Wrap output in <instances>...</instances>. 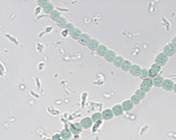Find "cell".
<instances>
[{
    "label": "cell",
    "mask_w": 176,
    "mask_h": 140,
    "mask_svg": "<svg viewBox=\"0 0 176 140\" xmlns=\"http://www.w3.org/2000/svg\"><path fill=\"white\" fill-rule=\"evenodd\" d=\"M124 60H125L124 58H123V56L119 55V56H116V58H115L114 61H113V64H114V67H116V68H121V67L123 66V64Z\"/></svg>",
    "instance_id": "18"
},
{
    "label": "cell",
    "mask_w": 176,
    "mask_h": 140,
    "mask_svg": "<svg viewBox=\"0 0 176 140\" xmlns=\"http://www.w3.org/2000/svg\"><path fill=\"white\" fill-rule=\"evenodd\" d=\"M116 56H117V54H116L115 51L112 50V49H108L107 52V53L105 54L104 58H105V60H107V61H108V62H113L114 59L116 58Z\"/></svg>",
    "instance_id": "8"
},
{
    "label": "cell",
    "mask_w": 176,
    "mask_h": 140,
    "mask_svg": "<svg viewBox=\"0 0 176 140\" xmlns=\"http://www.w3.org/2000/svg\"><path fill=\"white\" fill-rule=\"evenodd\" d=\"M171 44L174 47L176 48V36H174L173 39H172V41H171Z\"/></svg>",
    "instance_id": "31"
},
{
    "label": "cell",
    "mask_w": 176,
    "mask_h": 140,
    "mask_svg": "<svg viewBox=\"0 0 176 140\" xmlns=\"http://www.w3.org/2000/svg\"><path fill=\"white\" fill-rule=\"evenodd\" d=\"M82 34H83L82 31H81L80 28H78V27H76L72 32H70L71 37H72V39H74V40H78V39L81 37Z\"/></svg>",
    "instance_id": "14"
},
{
    "label": "cell",
    "mask_w": 176,
    "mask_h": 140,
    "mask_svg": "<svg viewBox=\"0 0 176 140\" xmlns=\"http://www.w3.org/2000/svg\"><path fill=\"white\" fill-rule=\"evenodd\" d=\"M93 123H98V122H101L102 120V115H101V112H95L93 113L91 117Z\"/></svg>",
    "instance_id": "22"
},
{
    "label": "cell",
    "mask_w": 176,
    "mask_h": 140,
    "mask_svg": "<svg viewBox=\"0 0 176 140\" xmlns=\"http://www.w3.org/2000/svg\"><path fill=\"white\" fill-rule=\"evenodd\" d=\"M54 10H55V5H54L53 3H51V2H50L46 6L43 7L44 12L47 13V14H50Z\"/></svg>",
    "instance_id": "21"
},
{
    "label": "cell",
    "mask_w": 176,
    "mask_h": 140,
    "mask_svg": "<svg viewBox=\"0 0 176 140\" xmlns=\"http://www.w3.org/2000/svg\"><path fill=\"white\" fill-rule=\"evenodd\" d=\"M80 124L83 127L84 130H88V129H90L93 126V122L90 117H85L84 118L81 119Z\"/></svg>",
    "instance_id": "4"
},
{
    "label": "cell",
    "mask_w": 176,
    "mask_h": 140,
    "mask_svg": "<svg viewBox=\"0 0 176 140\" xmlns=\"http://www.w3.org/2000/svg\"><path fill=\"white\" fill-rule=\"evenodd\" d=\"M101 115H102V119L103 120H111L113 119L114 117V114H113V111L111 109L107 108V109H105V110L101 112Z\"/></svg>",
    "instance_id": "7"
},
{
    "label": "cell",
    "mask_w": 176,
    "mask_h": 140,
    "mask_svg": "<svg viewBox=\"0 0 176 140\" xmlns=\"http://www.w3.org/2000/svg\"><path fill=\"white\" fill-rule=\"evenodd\" d=\"M91 40H92L91 35L88 34V33H86V32H84L83 34L81 35V37L78 40V41L82 46H88V44L90 43Z\"/></svg>",
    "instance_id": "5"
},
{
    "label": "cell",
    "mask_w": 176,
    "mask_h": 140,
    "mask_svg": "<svg viewBox=\"0 0 176 140\" xmlns=\"http://www.w3.org/2000/svg\"><path fill=\"white\" fill-rule=\"evenodd\" d=\"M138 76H139L142 80H145V79L149 78V69L146 68H142L141 71H140V74H139Z\"/></svg>",
    "instance_id": "24"
},
{
    "label": "cell",
    "mask_w": 176,
    "mask_h": 140,
    "mask_svg": "<svg viewBox=\"0 0 176 140\" xmlns=\"http://www.w3.org/2000/svg\"><path fill=\"white\" fill-rule=\"evenodd\" d=\"M100 45H101V44H100V41H99V40H96V39H92L87 47H88V48H89L90 50L96 51V49L99 47Z\"/></svg>",
    "instance_id": "15"
},
{
    "label": "cell",
    "mask_w": 176,
    "mask_h": 140,
    "mask_svg": "<svg viewBox=\"0 0 176 140\" xmlns=\"http://www.w3.org/2000/svg\"><path fill=\"white\" fill-rule=\"evenodd\" d=\"M134 104L131 102V101L130 100V99H128V100H125L123 102V103H122V107H123V109L124 111H130V110H133V108H134Z\"/></svg>",
    "instance_id": "13"
},
{
    "label": "cell",
    "mask_w": 176,
    "mask_h": 140,
    "mask_svg": "<svg viewBox=\"0 0 176 140\" xmlns=\"http://www.w3.org/2000/svg\"><path fill=\"white\" fill-rule=\"evenodd\" d=\"M51 140H63V139L62 138L60 133H56V134H54V135L52 136Z\"/></svg>",
    "instance_id": "30"
},
{
    "label": "cell",
    "mask_w": 176,
    "mask_h": 140,
    "mask_svg": "<svg viewBox=\"0 0 176 140\" xmlns=\"http://www.w3.org/2000/svg\"><path fill=\"white\" fill-rule=\"evenodd\" d=\"M151 68H152L153 70H155L157 73H159L160 71H161V67L159 66V65H158L157 63H153L152 65V67H151Z\"/></svg>",
    "instance_id": "29"
},
{
    "label": "cell",
    "mask_w": 176,
    "mask_h": 140,
    "mask_svg": "<svg viewBox=\"0 0 176 140\" xmlns=\"http://www.w3.org/2000/svg\"><path fill=\"white\" fill-rule=\"evenodd\" d=\"M50 3V1L49 0H39V1H37V4H38V5L39 6H41V7H44V6H46L48 4Z\"/></svg>",
    "instance_id": "28"
},
{
    "label": "cell",
    "mask_w": 176,
    "mask_h": 140,
    "mask_svg": "<svg viewBox=\"0 0 176 140\" xmlns=\"http://www.w3.org/2000/svg\"><path fill=\"white\" fill-rule=\"evenodd\" d=\"M66 33H68V32H66L65 30H64V32H62V35H63V36H64V35H65Z\"/></svg>",
    "instance_id": "33"
},
{
    "label": "cell",
    "mask_w": 176,
    "mask_h": 140,
    "mask_svg": "<svg viewBox=\"0 0 176 140\" xmlns=\"http://www.w3.org/2000/svg\"><path fill=\"white\" fill-rule=\"evenodd\" d=\"M107 50H108V48H107V47L106 45H100L99 47L96 49V53H97L98 55H100L101 57H104L105 54L107 53Z\"/></svg>",
    "instance_id": "16"
},
{
    "label": "cell",
    "mask_w": 176,
    "mask_h": 140,
    "mask_svg": "<svg viewBox=\"0 0 176 140\" xmlns=\"http://www.w3.org/2000/svg\"><path fill=\"white\" fill-rule=\"evenodd\" d=\"M162 53H164L167 57H171L174 54H175L176 48L171 43H169L163 47V52Z\"/></svg>",
    "instance_id": "3"
},
{
    "label": "cell",
    "mask_w": 176,
    "mask_h": 140,
    "mask_svg": "<svg viewBox=\"0 0 176 140\" xmlns=\"http://www.w3.org/2000/svg\"><path fill=\"white\" fill-rule=\"evenodd\" d=\"M141 69H142V68L139 65H137V64H132V66H131V68H130V69L129 72L133 76H138L139 74H140Z\"/></svg>",
    "instance_id": "12"
},
{
    "label": "cell",
    "mask_w": 176,
    "mask_h": 140,
    "mask_svg": "<svg viewBox=\"0 0 176 140\" xmlns=\"http://www.w3.org/2000/svg\"><path fill=\"white\" fill-rule=\"evenodd\" d=\"M131 66H132V63H131V61L129 60H125L124 62H123V66L121 67V68L123 71H125V72H129L130 69V68H131Z\"/></svg>",
    "instance_id": "23"
},
{
    "label": "cell",
    "mask_w": 176,
    "mask_h": 140,
    "mask_svg": "<svg viewBox=\"0 0 176 140\" xmlns=\"http://www.w3.org/2000/svg\"><path fill=\"white\" fill-rule=\"evenodd\" d=\"M164 80L165 79H164V77L162 75H157L155 78L152 79L153 86H155V87H161Z\"/></svg>",
    "instance_id": "17"
},
{
    "label": "cell",
    "mask_w": 176,
    "mask_h": 140,
    "mask_svg": "<svg viewBox=\"0 0 176 140\" xmlns=\"http://www.w3.org/2000/svg\"><path fill=\"white\" fill-rule=\"evenodd\" d=\"M60 135H61V137H62V138L63 140H69L72 137V131L70 130L69 128L62 129L61 130V132H60Z\"/></svg>",
    "instance_id": "11"
},
{
    "label": "cell",
    "mask_w": 176,
    "mask_h": 140,
    "mask_svg": "<svg viewBox=\"0 0 176 140\" xmlns=\"http://www.w3.org/2000/svg\"><path fill=\"white\" fill-rule=\"evenodd\" d=\"M130 100L131 101V102L134 104V105H138L139 103H140V102H141V100L136 96V95H133V96H131V97H130Z\"/></svg>",
    "instance_id": "26"
},
{
    "label": "cell",
    "mask_w": 176,
    "mask_h": 140,
    "mask_svg": "<svg viewBox=\"0 0 176 140\" xmlns=\"http://www.w3.org/2000/svg\"><path fill=\"white\" fill-rule=\"evenodd\" d=\"M168 61V57L166 56L164 53H159L155 58V63H157L158 65H159L160 67L166 65Z\"/></svg>",
    "instance_id": "2"
},
{
    "label": "cell",
    "mask_w": 176,
    "mask_h": 140,
    "mask_svg": "<svg viewBox=\"0 0 176 140\" xmlns=\"http://www.w3.org/2000/svg\"><path fill=\"white\" fill-rule=\"evenodd\" d=\"M173 90H174V91L176 93V82L174 83V89H173Z\"/></svg>",
    "instance_id": "32"
},
{
    "label": "cell",
    "mask_w": 176,
    "mask_h": 140,
    "mask_svg": "<svg viewBox=\"0 0 176 140\" xmlns=\"http://www.w3.org/2000/svg\"><path fill=\"white\" fill-rule=\"evenodd\" d=\"M152 86H153L152 79L147 78L145 80H142V82L140 83V90H142L143 91H145V93H147V92L151 91Z\"/></svg>",
    "instance_id": "1"
},
{
    "label": "cell",
    "mask_w": 176,
    "mask_h": 140,
    "mask_svg": "<svg viewBox=\"0 0 176 140\" xmlns=\"http://www.w3.org/2000/svg\"><path fill=\"white\" fill-rule=\"evenodd\" d=\"M56 23L57 26H59L60 28H65V26H66L67 24H68V20H67V19H66L65 17H62H62L57 20Z\"/></svg>",
    "instance_id": "20"
},
{
    "label": "cell",
    "mask_w": 176,
    "mask_h": 140,
    "mask_svg": "<svg viewBox=\"0 0 176 140\" xmlns=\"http://www.w3.org/2000/svg\"><path fill=\"white\" fill-rule=\"evenodd\" d=\"M135 95L140 99V100H142V99H145V96H146V93H145V91H143L142 90H140V89H138L137 90H136V92H135Z\"/></svg>",
    "instance_id": "25"
},
{
    "label": "cell",
    "mask_w": 176,
    "mask_h": 140,
    "mask_svg": "<svg viewBox=\"0 0 176 140\" xmlns=\"http://www.w3.org/2000/svg\"><path fill=\"white\" fill-rule=\"evenodd\" d=\"M75 28H76V26L73 25L72 23H68V24H67V26H65L64 30L66 31L67 32H69V33H70V32H72L75 29Z\"/></svg>",
    "instance_id": "27"
},
{
    "label": "cell",
    "mask_w": 176,
    "mask_h": 140,
    "mask_svg": "<svg viewBox=\"0 0 176 140\" xmlns=\"http://www.w3.org/2000/svg\"><path fill=\"white\" fill-rule=\"evenodd\" d=\"M113 111V114H114V117H120L123 114V109L122 107V104H115L113 106V108L111 109Z\"/></svg>",
    "instance_id": "9"
},
{
    "label": "cell",
    "mask_w": 176,
    "mask_h": 140,
    "mask_svg": "<svg viewBox=\"0 0 176 140\" xmlns=\"http://www.w3.org/2000/svg\"><path fill=\"white\" fill-rule=\"evenodd\" d=\"M70 130L72 131V134H79L82 132V130H84L83 127L81 126L80 123H74L71 125V127L69 128Z\"/></svg>",
    "instance_id": "6"
},
{
    "label": "cell",
    "mask_w": 176,
    "mask_h": 140,
    "mask_svg": "<svg viewBox=\"0 0 176 140\" xmlns=\"http://www.w3.org/2000/svg\"><path fill=\"white\" fill-rule=\"evenodd\" d=\"M50 19H51L53 21H55V22H56L57 20H59L62 16H61V13H60V11L57 10H55L52 11L51 13L50 14Z\"/></svg>",
    "instance_id": "19"
},
{
    "label": "cell",
    "mask_w": 176,
    "mask_h": 140,
    "mask_svg": "<svg viewBox=\"0 0 176 140\" xmlns=\"http://www.w3.org/2000/svg\"><path fill=\"white\" fill-rule=\"evenodd\" d=\"M45 140H51V138H46Z\"/></svg>",
    "instance_id": "34"
},
{
    "label": "cell",
    "mask_w": 176,
    "mask_h": 140,
    "mask_svg": "<svg viewBox=\"0 0 176 140\" xmlns=\"http://www.w3.org/2000/svg\"><path fill=\"white\" fill-rule=\"evenodd\" d=\"M174 82L170 79H165L163 83H162V88L165 90H167V91H171L174 89Z\"/></svg>",
    "instance_id": "10"
}]
</instances>
